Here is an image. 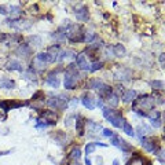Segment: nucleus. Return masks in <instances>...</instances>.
I'll list each match as a JSON object with an SVG mask.
<instances>
[{
    "mask_svg": "<svg viewBox=\"0 0 165 165\" xmlns=\"http://www.w3.org/2000/svg\"><path fill=\"white\" fill-rule=\"evenodd\" d=\"M154 106V98L150 95H143L139 99L134 100V112H140V110H149L150 112ZM147 112V113H149Z\"/></svg>",
    "mask_w": 165,
    "mask_h": 165,
    "instance_id": "f257e3e1",
    "label": "nucleus"
},
{
    "mask_svg": "<svg viewBox=\"0 0 165 165\" xmlns=\"http://www.w3.org/2000/svg\"><path fill=\"white\" fill-rule=\"evenodd\" d=\"M65 34L72 43L84 41V33H82V29H81L80 25H69V28L66 29Z\"/></svg>",
    "mask_w": 165,
    "mask_h": 165,
    "instance_id": "f03ea898",
    "label": "nucleus"
},
{
    "mask_svg": "<svg viewBox=\"0 0 165 165\" xmlns=\"http://www.w3.org/2000/svg\"><path fill=\"white\" fill-rule=\"evenodd\" d=\"M7 22L11 28H14L17 30H25V29H29L32 26V24L26 20H8Z\"/></svg>",
    "mask_w": 165,
    "mask_h": 165,
    "instance_id": "7ed1b4c3",
    "label": "nucleus"
},
{
    "mask_svg": "<svg viewBox=\"0 0 165 165\" xmlns=\"http://www.w3.org/2000/svg\"><path fill=\"white\" fill-rule=\"evenodd\" d=\"M107 120H109V121L112 123L113 125L116 127V128H120V127L123 125V123H124V120H123L121 114H120V113H116L114 110H113V113L110 114L109 117H107Z\"/></svg>",
    "mask_w": 165,
    "mask_h": 165,
    "instance_id": "20e7f679",
    "label": "nucleus"
},
{
    "mask_svg": "<svg viewBox=\"0 0 165 165\" xmlns=\"http://www.w3.org/2000/svg\"><path fill=\"white\" fill-rule=\"evenodd\" d=\"M140 142H142V146H143V147H145L147 151H150V153H157V147H155L153 139L140 138Z\"/></svg>",
    "mask_w": 165,
    "mask_h": 165,
    "instance_id": "39448f33",
    "label": "nucleus"
},
{
    "mask_svg": "<svg viewBox=\"0 0 165 165\" xmlns=\"http://www.w3.org/2000/svg\"><path fill=\"white\" fill-rule=\"evenodd\" d=\"M82 105H84L85 107H87L88 110H94L95 109V102H94V96L90 94H84V96H82Z\"/></svg>",
    "mask_w": 165,
    "mask_h": 165,
    "instance_id": "423d86ee",
    "label": "nucleus"
},
{
    "mask_svg": "<svg viewBox=\"0 0 165 165\" xmlns=\"http://www.w3.org/2000/svg\"><path fill=\"white\" fill-rule=\"evenodd\" d=\"M135 99H136V91L135 90H127V91H124V94H123L124 103H131V102H134Z\"/></svg>",
    "mask_w": 165,
    "mask_h": 165,
    "instance_id": "0eeeda50",
    "label": "nucleus"
},
{
    "mask_svg": "<svg viewBox=\"0 0 165 165\" xmlns=\"http://www.w3.org/2000/svg\"><path fill=\"white\" fill-rule=\"evenodd\" d=\"M76 65L81 69V70H90V65L85 61V55L84 54H78L77 59H76Z\"/></svg>",
    "mask_w": 165,
    "mask_h": 165,
    "instance_id": "6e6552de",
    "label": "nucleus"
},
{
    "mask_svg": "<svg viewBox=\"0 0 165 165\" xmlns=\"http://www.w3.org/2000/svg\"><path fill=\"white\" fill-rule=\"evenodd\" d=\"M76 18H77V21H80V22L88 21V8L85 7V6H82L80 10L76 11Z\"/></svg>",
    "mask_w": 165,
    "mask_h": 165,
    "instance_id": "1a4fd4ad",
    "label": "nucleus"
},
{
    "mask_svg": "<svg viewBox=\"0 0 165 165\" xmlns=\"http://www.w3.org/2000/svg\"><path fill=\"white\" fill-rule=\"evenodd\" d=\"M17 54H18L20 56H24V58L29 56L30 54H32V48H30V46H28V44H21V46L17 48Z\"/></svg>",
    "mask_w": 165,
    "mask_h": 165,
    "instance_id": "9d476101",
    "label": "nucleus"
},
{
    "mask_svg": "<svg viewBox=\"0 0 165 165\" xmlns=\"http://www.w3.org/2000/svg\"><path fill=\"white\" fill-rule=\"evenodd\" d=\"M84 125H85V120L82 118L81 116L76 117V128H77V134H78V136H82V135H84V132H85Z\"/></svg>",
    "mask_w": 165,
    "mask_h": 165,
    "instance_id": "9b49d317",
    "label": "nucleus"
},
{
    "mask_svg": "<svg viewBox=\"0 0 165 165\" xmlns=\"http://www.w3.org/2000/svg\"><path fill=\"white\" fill-rule=\"evenodd\" d=\"M88 85H90V88H92V90H96L98 92H100V91L105 88V85L106 84H103L100 80H98V78H92L90 82H88Z\"/></svg>",
    "mask_w": 165,
    "mask_h": 165,
    "instance_id": "f8f14e48",
    "label": "nucleus"
},
{
    "mask_svg": "<svg viewBox=\"0 0 165 165\" xmlns=\"http://www.w3.org/2000/svg\"><path fill=\"white\" fill-rule=\"evenodd\" d=\"M36 59H39V61L43 62V63H52V62H55V59H54L48 52H40L39 55H36Z\"/></svg>",
    "mask_w": 165,
    "mask_h": 165,
    "instance_id": "ddd939ff",
    "label": "nucleus"
},
{
    "mask_svg": "<svg viewBox=\"0 0 165 165\" xmlns=\"http://www.w3.org/2000/svg\"><path fill=\"white\" fill-rule=\"evenodd\" d=\"M46 82L50 85V87H52V88H58V87H59V78L56 77L55 73H51V74L47 77Z\"/></svg>",
    "mask_w": 165,
    "mask_h": 165,
    "instance_id": "4468645a",
    "label": "nucleus"
},
{
    "mask_svg": "<svg viewBox=\"0 0 165 165\" xmlns=\"http://www.w3.org/2000/svg\"><path fill=\"white\" fill-rule=\"evenodd\" d=\"M76 58V52L72 51V50H66V51H63L61 54V56H59V61L63 62V61H69V59H73Z\"/></svg>",
    "mask_w": 165,
    "mask_h": 165,
    "instance_id": "2eb2a0df",
    "label": "nucleus"
},
{
    "mask_svg": "<svg viewBox=\"0 0 165 165\" xmlns=\"http://www.w3.org/2000/svg\"><path fill=\"white\" fill-rule=\"evenodd\" d=\"M0 87L2 88H6V90H12V88H15V82L10 80V78H2L0 80Z\"/></svg>",
    "mask_w": 165,
    "mask_h": 165,
    "instance_id": "dca6fc26",
    "label": "nucleus"
},
{
    "mask_svg": "<svg viewBox=\"0 0 165 165\" xmlns=\"http://www.w3.org/2000/svg\"><path fill=\"white\" fill-rule=\"evenodd\" d=\"M85 124H87V125H88V131H90V132H94V134H96V132L102 131V127H100L99 124H96V123L91 121V120H88V121H85Z\"/></svg>",
    "mask_w": 165,
    "mask_h": 165,
    "instance_id": "f3484780",
    "label": "nucleus"
},
{
    "mask_svg": "<svg viewBox=\"0 0 165 165\" xmlns=\"http://www.w3.org/2000/svg\"><path fill=\"white\" fill-rule=\"evenodd\" d=\"M7 69H8V70H18V72L24 70L22 65L18 61H10V62L7 63Z\"/></svg>",
    "mask_w": 165,
    "mask_h": 165,
    "instance_id": "a211bd4d",
    "label": "nucleus"
},
{
    "mask_svg": "<svg viewBox=\"0 0 165 165\" xmlns=\"http://www.w3.org/2000/svg\"><path fill=\"white\" fill-rule=\"evenodd\" d=\"M113 51H114V55L116 56H124L125 55V47L123 44H116L113 47Z\"/></svg>",
    "mask_w": 165,
    "mask_h": 165,
    "instance_id": "6ab92c4d",
    "label": "nucleus"
},
{
    "mask_svg": "<svg viewBox=\"0 0 165 165\" xmlns=\"http://www.w3.org/2000/svg\"><path fill=\"white\" fill-rule=\"evenodd\" d=\"M138 132H139V136L140 138H143V135H146V134H151V128L150 127H147L146 124H143V125H139L138 127Z\"/></svg>",
    "mask_w": 165,
    "mask_h": 165,
    "instance_id": "aec40b11",
    "label": "nucleus"
},
{
    "mask_svg": "<svg viewBox=\"0 0 165 165\" xmlns=\"http://www.w3.org/2000/svg\"><path fill=\"white\" fill-rule=\"evenodd\" d=\"M118 147L121 149L123 151H125V153H128V151H132V146L129 143H127L124 139L120 138V142H118Z\"/></svg>",
    "mask_w": 165,
    "mask_h": 165,
    "instance_id": "412c9836",
    "label": "nucleus"
},
{
    "mask_svg": "<svg viewBox=\"0 0 165 165\" xmlns=\"http://www.w3.org/2000/svg\"><path fill=\"white\" fill-rule=\"evenodd\" d=\"M123 129H124V132H125L127 135H129V136H134V135H135L134 128L131 127V124H129V123L124 121V123H123Z\"/></svg>",
    "mask_w": 165,
    "mask_h": 165,
    "instance_id": "4be33fe9",
    "label": "nucleus"
},
{
    "mask_svg": "<svg viewBox=\"0 0 165 165\" xmlns=\"http://www.w3.org/2000/svg\"><path fill=\"white\" fill-rule=\"evenodd\" d=\"M47 52H48L54 59H56V58H58V55H59V46H58V44H56V46H51Z\"/></svg>",
    "mask_w": 165,
    "mask_h": 165,
    "instance_id": "5701e85b",
    "label": "nucleus"
},
{
    "mask_svg": "<svg viewBox=\"0 0 165 165\" xmlns=\"http://www.w3.org/2000/svg\"><path fill=\"white\" fill-rule=\"evenodd\" d=\"M40 116L44 117V118H51V121H55L56 120V114L54 112H50V110H47V112H41Z\"/></svg>",
    "mask_w": 165,
    "mask_h": 165,
    "instance_id": "b1692460",
    "label": "nucleus"
},
{
    "mask_svg": "<svg viewBox=\"0 0 165 165\" xmlns=\"http://www.w3.org/2000/svg\"><path fill=\"white\" fill-rule=\"evenodd\" d=\"M151 87H153V90H158V91L164 90V81H161V80L151 81Z\"/></svg>",
    "mask_w": 165,
    "mask_h": 165,
    "instance_id": "393cba45",
    "label": "nucleus"
},
{
    "mask_svg": "<svg viewBox=\"0 0 165 165\" xmlns=\"http://www.w3.org/2000/svg\"><path fill=\"white\" fill-rule=\"evenodd\" d=\"M29 43L32 44V46H34V47H40L41 46V39L39 36H30L29 37Z\"/></svg>",
    "mask_w": 165,
    "mask_h": 165,
    "instance_id": "a878e982",
    "label": "nucleus"
},
{
    "mask_svg": "<svg viewBox=\"0 0 165 165\" xmlns=\"http://www.w3.org/2000/svg\"><path fill=\"white\" fill-rule=\"evenodd\" d=\"M107 100H109L110 106H117V105H118V95L112 94L109 98H107Z\"/></svg>",
    "mask_w": 165,
    "mask_h": 165,
    "instance_id": "bb28decb",
    "label": "nucleus"
},
{
    "mask_svg": "<svg viewBox=\"0 0 165 165\" xmlns=\"http://www.w3.org/2000/svg\"><path fill=\"white\" fill-rule=\"evenodd\" d=\"M10 14L12 15V17H18L20 14H22L21 8L18 7V6H11L10 7Z\"/></svg>",
    "mask_w": 165,
    "mask_h": 165,
    "instance_id": "cd10ccee",
    "label": "nucleus"
},
{
    "mask_svg": "<svg viewBox=\"0 0 165 165\" xmlns=\"http://www.w3.org/2000/svg\"><path fill=\"white\" fill-rule=\"evenodd\" d=\"M102 66H103V63L102 62H94L92 65L90 66V72H96V70H99V69H102Z\"/></svg>",
    "mask_w": 165,
    "mask_h": 165,
    "instance_id": "c85d7f7f",
    "label": "nucleus"
},
{
    "mask_svg": "<svg viewBox=\"0 0 165 165\" xmlns=\"http://www.w3.org/2000/svg\"><path fill=\"white\" fill-rule=\"evenodd\" d=\"M95 39V33L92 32H87V33H84V41L85 43H91Z\"/></svg>",
    "mask_w": 165,
    "mask_h": 165,
    "instance_id": "c756f323",
    "label": "nucleus"
},
{
    "mask_svg": "<svg viewBox=\"0 0 165 165\" xmlns=\"http://www.w3.org/2000/svg\"><path fill=\"white\" fill-rule=\"evenodd\" d=\"M70 157L73 158V160H78V158L81 157V151H80V149H73L72 153H70Z\"/></svg>",
    "mask_w": 165,
    "mask_h": 165,
    "instance_id": "7c9ffc66",
    "label": "nucleus"
},
{
    "mask_svg": "<svg viewBox=\"0 0 165 165\" xmlns=\"http://www.w3.org/2000/svg\"><path fill=\"white\" fill-rule=\"evenodd\" d=\"M95 149H96L95 143H88L87 146H85V153H87V154H92L94 151H95Z\"/></svg>",
    "mask_w": 165,
    "mask_h": 165,
    "instance_id": "2f4dec72",
    "label": "nucleus"
},
{
    "mask_svg": "<svg viewBox=\"0 0 165 165\" xmlns=\"http://www.w3.org/2000/svg\"><path fill=\"white\" fill-rule=\"evenodd\" d=\"M33 65L36 66L37 69H40V70H41V69H44V63H43V62H40L39 59H36V58H34V59H33V62H32V66H33Z\"/></svg>",
    "mask_w": 165,
    "mask_h": 165,
    "instance_id": "473e14b6",
    "label": "nucleus"
},
{
    "mask_svg": "<svg viewBox=\"0 0 165 165\" xmlns=\"http://www.w3.org/2000/svg\"><path fill=\"white\" fill-rule=\"evenodd\" d=\"M0 109H3L4 112H8V110H10V105H8L7 100H2V102H0Z\"/></svg>",
    "mask_w": 165,
    "mask_h": 165,
    "instance_id": "72a5a7b5",
    "label": "nucleus"
},
{
    "mask_svg": "<svg viewBox=\"0 0 165 165\" xmlns=\"http://www.w3.org/2000/svg\"><path fill=\"white\" fill-rule=\"evenodd\" d=\"M151 125H153L154 128H160L161 127V118H153L151 120Z\"/></svg>",
    "mask_w": 165,
    "mask_h": 165,
    "instance_id": "f704fd0d",
    "label": "nucleus"
},
{
    "mask_svg": "<svg viewBox=\"0 0 165 165\" xmlns=\"http://www.w3.org/2000/svg\"><path fill=\"white\" fill-rule=\"evenodd\" d=\"M118 142H120V136L113 135V136H112V140H110V143H112L113 146H117V147H118Z\"/></svg>",
    "mask_w": 165,
    "mask_h": 165,
    "instance_id": "c9c22d12",
    "label": "nucleus"
},
{
    "mask_svg": "<svg viewBox=\"0 0 165 165\" xmlns=\"http://www.w3.org/2000/svg\"><path fill=\"white\" fill-rule=\"evenodd\" d=\"M43 95H44V92H43V91H37V92L34 94L33 96H32V99H33V100H40L39 98H41V96H43Z\"/></svg>",
    "mask_w": 165,
    "mask_h": 165,
    "instance_id": "e433bc0d",
    "label": "nucleus"
},
{
    "mask_svg": "<svg viewBox=\"0 0 165 165\" xmlns=\"http://www.w3.org/2000/svg\"><path fill=\"white\" fill-rule=\"evenodd\" d=\"M102 110H103V116L106 117V118H107V117L110 116V114L113 113V110H112V109H109V107H103Z\"/></svg>",
    "mask_w": 165,
    "mask_h": 165,
    "instance_id": "4c0bfd02",
    "label": "nucleus"
},
{
    "mask_svg": "<svg viewBox=\"0 0 165 165\" xmlns=\"http://www.w3.org/2000/svg\"><path fill=\"white\" fill-rule=\"evenodd\" d=\"M73 118H76V116H69L68 118L65 120V125H66V127H70V125H72V120H73Z\"/></svg>",
    "mask_w": 165,
    "mask_h": 165,
    "instance_id": "58836bf2",
    "label": "nucleus"
},
{
    "mask_svg": "<svg viewBox=\"0 0 165 165\" xmlns=\"http://www.w3.org/2000/svg\"><path fill=\"white\" fill-rule=\"evenodd\" d=\"M102 131H103V135L105 136H109V138H112V136L114 135L113 131H110V129H102Z\"/></svg>",
    "mask_w": 165,
    "mask_h": 165,
    "instance_id": "ea45409f",
    "label": "nucleus"
},
{
    "mask_svg": "<svg viewBox=\"0 0 165 165\" xmlns=\"http://www.w3.org/2000/svg\"><path fill=\"white\" fill-rule=\"evenodd\" d=\"M7 8H6L4 7V6H0V14H2V15H7Z\"/></svg>",
    "mask_w": 165,
    "mask_h": 165,
    "instance_id": "a19ab883",
    "label": "nucleus"
},
{
    "mask_svg": "<svg viewBox=\"0 0 165 165\" xmlns=\"http://www.w3.org/2000/svg\"><path fill=\"white\" fill-rule=\"evenodd\" d=\"M164 56H165V54H160V63L161 65H164Z\"/></svg>",
    "mask_w": 165,
    "mask_h": 165,
    "instance_id": "79ce46f5",
    "label": "nucleus"
},
{
    "mask_svg": "<svg viewBox=\"0 0 165 165\" xmlns=\"http://www.w3.org/2000/svg\"><path fill=\"white\" fill-rule=\"evenodd\" d=\"M77 103H78L77 99H73L72 102H70V106H72V107H73V106H77Z\"/></svg>",
    "mask_w": 165,
    "mask_h": 165,
    "instance_id": "37998d69",
    "label": "nucleus"
},
{
    "mask_svg": "<svg viewBox=\"0 0 165 165\" xmlns=\"http://www.w3.org/2000/svg\"><path fill=\"white\" fill-rule=\"evenodd\" d=\"M4 40H6V34L0 32V41H4Z\"/></svg>",
    "mask_w": 165,
    "mask_h": 165,
    "instance_id": "c03bdc74",
    "label": "nucleus"
},
{
    "mask_svg": "<svg viewBox=\"0 0 165 165\" xmlns=\"http://www.w3.org/2000/svg\"><path fill=\"white\" fill-rule=\"evenodd\" d=\"M6 154H11V150H7V151H0V155H6Z\"/></svg>",
    "mask_w": 165,
    "mask_h": 165,
    "instance_id": "a18cd8bd",
    "label": "nucleus"
},
{
    "mask_svg": "<svg viewBox=\"0 0 165 165\" xmlns=\"http://www.w3.org/2000/svg\"><path fill=\"white\" fill-rule=\"evenodd\" d=\"M96 163H98V164H99V165H100V164H102V163H103V160H102V157H98V158H96Z\"/></svg>",
    "mask_w": 165,
    "mask_h": 165,
    "instance_id": "49530a36",
    "label": "nucleus"
},
{
    "mask_svg": "<svg viewBox=\"0 0 165 165\" xmlns=\"http://www.w3.org/2000/svg\"><path fill=\"white\" fill-rule=\"evenodd\" d=\"M85 165H91V160H90V158H85Z\"/></svg>",
    "mask_w": 165,
    "mask_h": 165,
    "instance_id": "de8ad7c7",
    "label": "nucleus"
},
{
    "mask_svg": "<svg viewBox=\"0 0 165 165\" xmlns=\"http://www.w3.org/2000/svg\"><path fill=\"white\" fill-rule=\"evenodd\" d=\"M113 165H120V163H118V160H114V161H113Z\"/></svg>",
    "mask_w": 165,
    "mask_h": 165,
    "instance_id": "09e8293b",
    "label": "nucleus"
},
{
    "mask_svg": "<svg viewBox=\"0 0 165 165\" xmlns=\"http://www.w3.org/2000/svg\"><path fill=\"white\" fill-rule=\"evenodd\" d=\"M6 118V116H3V114H0V120H4Z\"/></svg>",
    "mask_w": 165,
    "mask_h": 165,
    "instance_id": "8fccbe9b",
    "label": "nucleus"
},
{
    "mask_svg": "<svg viewBox=\"0 0 165 165\" xmlns=\"http://www.w3.org/2000/svg\"><path fill=\"white\" fill-rule=\"evenodd\" d=\"M72 165H81V164H78V163H74V164H72Z\"/></svg>",
    "mask_w": 165,
    "mask_h": 165,
    "instance_id": "3c124183",
    "label": "nucleus"
}]
</instances>
